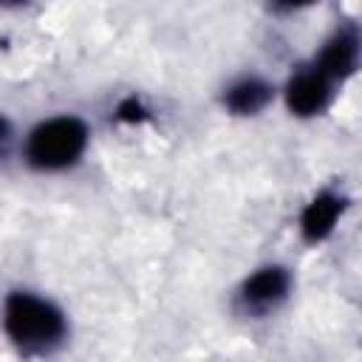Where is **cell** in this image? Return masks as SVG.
<instances>
[{
  "mask_svg": "<svg viewBox=\"0 0 362 362\" xmlns=\"http://www.w3.org/2000/svg\"><path fill=\"white\" fill-rule=\"evenodd\" d=\"M354 65H356V37L351 31H345V34H337L325 45V51L320 54L314 68L325 79H342V76H348L354 71Z\"/></svg>",
  "mask_w": 362,
  "mask_h": 362,
  "instance_id": "cell-5",
  "label": "cell"
},
{
  "mask_svg": "<svg viewBox=\"0 0 362 362\" xmlns=\"http://www.w3.org/2000/svg\"><path fill=\"white\" fill-rule=\"evenodd\" d=\"M269 99H272V88L263 85V82H257V79L238 82V85L229 88V93H226V105H229L235 113H255V110H260Z\"/></svg>",
  "mask_w": 362,
  "mask_h": 362,
  "instance_id": "cell-7",
  "label": "cell"
},
{
  "mask_svg": "<svg viewBox=\"0 0 362 362\" xmlns=\"http://www.w3.org/2000/svg\"><path fill=\"white\" fill-rule=\"evenodd\" d=\"M88 141V130L74 116H59L40 124L28 139V161L40 170H62L74 164Z\"/></svg>",
  "mask_w": 362,
  "mask_h": 362,
  "instance_id": "cell-1",
  "label": "cell"
},
{
  "mask_svg": "<svg viewBox=\"0 0 362 362\" xmlns=\"http://www.w3.org/2000/svg\"><path fill=\"white\" fill-rule=\"evenodd\" d=\"M119 116H122L124 122H139V119H144V107H141L136 99H127V102H122Z\"/></svg>",
  "mask_w": 362,
  "mask_h": 362,
  "instance_id": "cell-8",
  "label": "cell"
},
{
  "mask_svg": "<svg viewBox=\"0 0 362 362\" xmlns=\"http://www.w3.org/2000/svg\"><path fill=\"white\" fill-rule=\"evenodd\" d=\"M8 141H11V127H8V122H6L3 116H0V156L6 153Z\"/></svg>",
  "mask_w": 362,
  "mask_h": 362,
  "instance_id": "cell-9",
  "label": "cell"
},
{
  "mask_svg": "<svg viewBox=\"0 0 362 362\" xmlns=\"http://www.w3.org/2000/svg\"><path fill=\"white\" fill-rule=\"evenodd\" d=\"M3 3H25V0H3Z\"/></svg>",
  "mask_w": 362,
  "mask_h": 362,
  "instance_id": "cell-11",
  "label": "cell"
},
{
  "mask_svg": "<svg viewBox=\"0 0 362 362\" xmlns=\"http://www.w3.org/2000/svg\"><path fill=\"white\" fill-rule=\"evenodd\" d=\"M339 212H342V201H339L337 195H331V192L317 195V198L305 206V212H303V221H300L303 238L311 240V243L328 238L331 229H334V223H337V218H339Z\"/></svg>",
  "mask_w": 362,
  "mask_h": 362,
  "instance_id": "cell-4",
  "label": "cell"
},
{
  "mask_svg": "<svg viewBox=\"0 0 362 362\" xmlns=\"http://www.w3.org/2000/svg\"><path fill=\"white\" fill-rule=\"evenodd\" d=\"M3 325L8 337L20 345H48L65 331L62 314L51 303L31 294H11L6 300Z\"/></svg>",
  "mask_w": 362,
  "mask_h": 362,
  "instance_id": "cell-2",
  "label": "cell"
},
{
  "mask_svg": "<svg viewBox=\"0 0 362 362\" xmlns=\"http://www.w3.org/2000/svg\"><path fill=\"white\" fill-rule=\"evenodd\" d=\"M328 88H331V79H325V76L314 68V71L297 74V76L288 82L286 102H288V107H291L297 116H311V113H317V110L325 107L328 93H331Z\"/></svg>",
  "mask_w": 362,
  "mask_h": 362,
  "instance_id": "cell-3",
  "label": "cell"
},
{
  "mask_svg": "<svg viewBox=\"0 0 362 362\" xmlns=\"http://www.w3.org/2000/svg\"><path fill=\"white\" fill-rule=\"evenodd\" d=\"M288 288V274L277 266H269V269H260L255 277L246 280L243 286V300L249 305H272L277 303Z\"/></svg>",
  "mask_w": 362,
  "mask_h": 362,
  "instance_id": "cell-6",
  "label": "cell"
},
{
  "mask_svg": "<svg viewBox=\"0 0 362 362\" xmlns=\"http://www.w3.org/2000/svg\"><path fill=\"white\" fill-rule=\"evenodd\" d=\"M288 6H303V3H311V0H286Z\"/></svg>",
  "mask_w": 362,
  "mask_h": 362,
  "instance_id": "cell-10",
  "label": "cell"
}]
</instances>
